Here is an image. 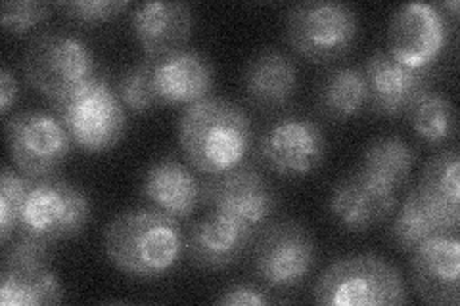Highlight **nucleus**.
<instances>
[{"label": "nucleus", "instance_id": "1", "mask_svg": "<svg viewBox=\"0 0 460 306\" xmlns=\"http://www.w3.org/2000/svg\"><path fill=\"white\" fill-rule=\"evenodd\" d=\"M102 247L119 272L137 280H157L181 262L184 234L177 218L140 207L111 218L104 228Z\"/></svg>", "mask_w": 460, "mask_h": 306}, {"label": "nucleus", "instance_id": "2", "mask_svg": "<svg viewBox=\"0 0 460 306\" xmlns=\"http://www.w3.org/2000/svg\"><path fill=\"white\" fill-rule=\"evenodd\" d=\"M177 138L186 162L211 177L243 163L252 148L253 130L248 113L234 101L208 96L184 108Z\"/></svg>", "mask_w": 460, "mask_h": 306}, {"label": "nucleus", "instance_id": "3", "mask_svg": "<svg viewBox=\"0 0 460 306\" xmlns=\"http://www.w3.org/2000/svg\"><path fill=\"white\" fill-rule=\"evenodd\" d=\"M323 306H392L409 302L402 274L380 255L361 253L334 260L314 284Z\"/></svg>", "mask_w": 460, "mask_h": 306}, {"label": "nucleus", "instance_id": "4", "mask_svg": "<svg viewBox=\"0 0 460 306\" xmlns=\"http://www.w3.org/2000/svg\"><path fill=\"white\" fill-rule=\"evenodd\" d=\"M74 144L86 153H102L118 145L127 130V113L118 91L96 75L52 104Z\"/></svg>", "mask_w": 460, "mask_h": 306}, {"label": "nucleus", "instance_id": "5", "mask_svg": "<svg viewBox=\"0 0 460 306\" xmlns=\"http://www.w3.org/2000/svg\"><path fill=\"white\" fill-rule=\"evenodd\" d=\"M23 75L54 104L96 77V60L89 45L77 35L47 31L25 48Z\"/></svg>", "mask_w": 460, "mask_h": 306}, {"label": "nucleus", "instance_id": "6", "mask_svg": "<svg viewBox=\"0 0 460 306\" xmlns=\"http://www.w3.org/2000/svg\"><path fill=\"white\" fill-rule=\"evenodd\" d=\"M358 35L357 12L332 0L299 3L286 13V40L314 64L340 60L353 50Z\"/></svg>", "mask_w": 460, "mask_h": 306}, {"label": "nucleus", "instance_id": "7", "mask_svg": "<svg viewBox=\"0 0 460 306\" xmlns=\"http://www.w3.org/2000/svg\"><path fill=\"white\" fill-rule=\"evenodd\" d=\"M91 201L81 188L60 177L31 179L18 232L52 245L79 236L89 224Z\"/></svg>", "mask_w": 460, "mask_h": 306}, {"label": "nucleus", "instance_id": "8", "mask_svg": "<svg viewBox=\"0 0 460 306\" xmlns=\"http://www.w3.org/2000/svg\"><path fill=\"white\" fill-rule=\"evenodd\" d=\"M314 260L316 247L311 232L294 221L267 226L255 241L253 270L270 289L286 291L304 284Z\"/></svg>", "mask_w": 460, "mask_h": 306}, {"label": "nucleus", "instance_id": "9", "mask_svg": "<svg viewBox=\"0 0 460 306\" xmlns=\"http://www.w3.org/2000/svg\"><path fill=\"white\" fill-rule=\"evenodd\" d=\"M201 203L211 213L261 230L279 209V196L270 182L252 165H240L233 170L211 174L201 182Z\"/></svg>", "mask_w": 460, "mask_h": 306}, {"label": "nucleus", "instance_id": "10", "mask_svg": "<svg viewBox=\"0 0 460 306\" xmlns=\"http://www.w3.org/2000/svg\"><path fill=\"white\" fill-rule=\"evenodd\" d=\"M6 140L13 165L29 179L50 177L66 162L74 144L62 121L54 113L40 109L10 118Z\"/></svg>", "mask_w": 460, "mask_h": 306}, {"label": "nucleus", "instance_id": "11", "mask_svg": "<svg viewBox=\"0 0 460 306\" xmlns=\"http://www.w3.org/2000/svg\"><path fill=\"white\" fill-rule=\"evenodd\" d=\"M326 150V136L319 125L301 115H286L265 130L257 155L279 177L304 179L324 163Z\"/></svg>", "mask_w": 460, "mask_h": 306}, {"label": "nucleus", "instance_id": "12", "mask_svg": "<svg viewBox=\"0 0 460 306\" xmlns=\"http://www.w3.org/2000/svg\"><path fill=\"white\" fill-rule=\"evenodd\" d=\"M447 18L438 6L405 4L394 12L387 27L390 54L411 69H429L447 42Z\"/></svg>", "mask_w": 460, "mask_h": 306}, {"label": "nucleus", "instance_id": "13", "mask_svg": "<svg viewBox=\"0 0 460 306\" xmlns=\"http://www.w3.org/2000/svg\"><path fill=\"white\" fill-rule=\"evenodd\" d=\"M399 189L374 174L357 169L336 182L328 199L334 221L348 232H367L395 213Z\"/></svg>", "mask_w": 460, "mask_h": 306}, {"label": "nucleus", "instance_id": "14", "mask_svg": "<svg viewBox=\"0 0 460 306\" xmlns=\"http://www.w3.org/2000/svg\"><path fill=\"white\" fill-rule=\"evenodd\" d=\"M411 278L416 295L428 304L460 302V240L456 234L429 238L411 253Z\"/></svg>", "mask_w": 460, "mask_h": 306}, {"label": "nucleus", "instance_id": "15", "mask_svg": "<svg viewBox=\"0 0 460 306\" xmlns=\"http://www.w3.org/2000/svg\"><path fill=\"white\" fill-rule=\"evenodd\" d=\"M363 71L368 84L370 108L382 118L405 115L412 101L429 89L434 75L431 67L411 69L384 50L374 52Z\"/></svg>", "mask_w": 460, "mask_h": 306}, {"label": "nucleus", "instance_id": "16", "mask_svg": "<svg viewBox=\"0 0 460 306\" xmlns=\"http://www.w3.org/2000/svg\"><path fill=\"white\" fill-rule=\"evenodd\" d=\"M255 230L221 213H211L196 221L184 238V253L199 270H225L248 251Z\"/></svg>", "mask_w": 460, "mask_h": 306}, {"label": "nucleus", "instance_id": "17", "mask_svg": "<svg viewBox=\"0 0 460 306\" xmlns=\"http://www.w3.org/2000/svg\"><path fill=\"white\" fill-rule=\"evenodd\" d=\"M213 66L196 50H177L155 57L152 66V91L157 106H184L209 96Z\"/></svg>", "mask_w": 460, "mask_h": 306}, {"label": "nucleus", "instance_id": "18", "mask_svg": "<svg viewBox=\"0 0 460 306\" xmlns=\"http://www.w3.org/2000/svg\"><path fill=\"white\" fill-rule=\"evenodd\" d=\"M192 10L184 3H144L131 13V29L146 57L182 50L192 35Z\"/></svg>", "mask_w": 460, "mask_h": 306}, {"label": "nucleus", "instance_id": "19", "mask_svg": "<svg viewBox=\"0 0 460 306\" xmlns=\"http://www.w3.org/2000/svg\"><path fill=\"white\" fill-rule=\"evenodd\" d=\"M142 192L152 207L172 218H189L201 203V182L177 157H162L144 174Z\"/></svg>", "mask_w": 460, "mask_h": 306}, {"label": "nucleus", "instance_id": "20", "mask_svg": "<svg viewBox=\"0 0 460 306\" xmlns=\"http://www.w3.org/2000/svg\"><path fill=\"white\" fill-rule=\"evenodd\" d=\"M243 89L252 104L275 109L290 104L297 91V67L282 50L259 52L243 73Z\"/></svg>", "mask_w": 460, "mask_h": 306}, {"label": "nucleus", "instance_id": "21", "mask_svg": "<svg viewBox=\"0 0 460 306\" xmlns=\"http://www.w3.org/2000/svg\"><path fill=\"white\" fill-rule=\"evenodd\" d=\"M62 299L64 287L50 262L3 265V272H0V304L3 306L58 304Z\"/></svg>", "mask_w": 460, "mask_h": 306}, {"label": "nucleus", "instance_id": "22", "mask_svg": "<svg viewBox=\"0 0 460 306\" xmlns=\"http://www.w3.org/2000/svg\"><path fill=\"white\" fill-rule=\"evenodd\" d=\"M458 224L451 223L436 207L412 188L402 199L399 211L395 213L394 224L390 228L392 243L402 253H412L416 247L441 234H456Z\"/></svg>", "mask_w": 460, "mask_h": 306}, {"label": "nucleus", "instance_id": "23", "mask_svg": "<svg viewBox=\"0 0 460 306\" xmlns=\"http://www.w3.org/2000/svg\"><path fill=\"white\" fill-rule=\"evenodd\" d=\"M368 104V84L363 69L338 67L324 75L316 91V108L330 121L357 118Z\"/></svg>", "mask_w": 460, "mask_h": 306}, {"label": "nucleus", "instance_id": "24", "mask_svg": "<svg viewBox=\"0 0 460 306\" xmlns=\"http://www.w3.org/2000/svg\"><path fill=\"white\" fill-rule=\"evenodd\" d=\"M416 189L431 207L460 226V159L455 148L429 159Z\"/></svg>", "mask_w": 460, "mask_h": 306}, {"label": "nucleus", "instance_id": "25", "mask_svg": "<svg viewBox=\"0 0 460 306\" xmlns=\"http://www.w3.org/2000/svg\"><path fill=\"white\" fill-rule=\"evenodd\" d=\"M409 123L428 145L447 144L456 133V113L453 101L436 91H424L407 109Z\"/></svg>", "mask_w": 460, "mask_h": 306}, {"label": "nucleus", "instance_id": "26", "mask_svg": "<svg viewBox=\"0 0 460 306\" xmlns=\"http://www.w3.org/2000/svg\"><path fill=\"white\" fill-rule=\"evenodd\" d=\"M414 162V150L405 140L399 136H382L367 145L358 167L401 189L411 177Z\"/></svg>", "mask_w": 460, "mask_h": 306}, {"label": "nucleus", "instance_id": "27", "mask_svg": "<svg viewBox=\"0 0 460 306\" xmlns=\"http://www.w3.org/2000/svg\"><path fill=\"white\" fill-rule=\"evenodd\" d=\"M152 66L154 57H144L138 64L131 66L118 83V96L123 106L133 113H146L157 106L152 91Z\"/></svg>", "mask_w": 460, "mask_h": 306}, {"label": "nucleus", "instance_id": "28", "mask_svg": "<svg viewBox=\"0 0 460 306\" xmlns=\"http://www.w3.org/2000/svg\"><path fill=\"white\" fill-rule=\"evenodd\" d=\"M29 186H31V179L25 174H20L10 167L3 169V177H0V232H3L4 245L18 232L20 213Z\"/></svg>", "mask_w": 460, "mask_h": 306}, {"label": "nucleus", "instance_id": "29", "mask_svg": "<svg viewBox=\"0 0 460 306\" xmlns=\"http://www.w3.org/2000/svg\"><path fill=\"white\" fill-rule=\"evenodd\" d=\"M125 0H75L62 4L66 16L79 25H100L111 22L127 10Z\"/></svg>", "mask_w": 460, "mask_h": 306}, {"label": "nucleus", "instance_id": "30", "mask_svg": "<svg viewBox=\"0 0 460 306\" xmlns=\"http://www.w3.org/2000/svg\"><path fill=\"white\" fill-rule=\"evenodd\" d=\"M50 4L45 3H4L3 27L12 35H25L50 18Z\"/></svg>", "mask_w": 460, "mask_h": 306}, {"label": "nucleus", "instance_id": "31", "mask_svg": "<svg viewBox=\"0 0 460 306\" xmlns=\"http://www.w3.org/2000/svg\"><path fill=\"white\" fill-rule=\"evenodd\" d=\"M217 304L263 306L270 304V299L267 297L263 289H259L253 284H233L223 291V295L217 299Z\"/></svg>", "mask_w": 460, "mask_h": 306}, {"label": "nucleus", "instance_id": "32", "mask_svg": "<svg viewBox=\"0 0 460 306\" xmlns=\"http://www.w3.org/2000/svg\"><path fill=\"white\" fill-rule=\"evenodd\" d=\"M18 94H20L18 81L12 75V71L4 67L3 73H0V111L6 115L13 101L18 100Z\"/></svg>", "mask_w": 460, "mask_h": 306}, {"label": "nucleus", "instance_id": "33", "mask_svg": "<svg viewBox=\"0 0 460 306\" xmlns=\"http://www.w3.org/2000/svg\"><path fill=\"white\" fill-rule=\"evenodd\" d=\"M441 8H443L445 12H449V16H451L453 20H456V16H458V3H456V0H451V3L441 4Z\"/></svg>", "mask_w": 460, "mask_h": 306}]
</instances>
